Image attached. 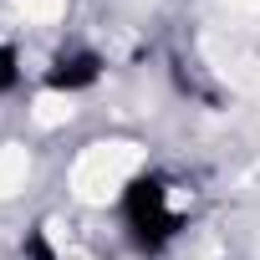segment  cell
Instances as JSON below:
<instances>
[{
    "mask_svg": "<svg viewBox=\"0 0 260 260\" xmlns=\"http://www.w3.org/2000/svg\"><path fill=\"white\" fill-rule=\"evenodd\" d=\"M26 250H31V260H56V255H51V245H46V235H41V230H31V240H26Z\"/></svg>",
    "mask_w": 260,
    "mask_h": 260,
    "instance_id": "obj_4",
    "label": "cell"
},
{
    "mask_svg": "<svg viewBox=\"0 0 260 260\" xmlns=\"http://www.w3.org/2000/svg\"><path fill=\"white\" fill-rule=\"evenodd\" d=\"M122 219H127V235H133V245H138L143 255H158V250L179 235V214L169 209V189H164V179H153V174H143V179L127 184V194H122Z\"/></svg>",
    "mask_w": 260,
    "mask_h": 260,
    "instance_id": "obj_1",
    "label": "cell"
},
{
    "mask_svg": "<svg viewBox=\"0 0 260 260\" xmlns=\"http://www.w3.org/2000/svg\"><path fill=\"white\" fill-rule=\"evenodd\" d=\"M97 77H102V56H97V51H67V56L51 61L46 87H51V92H82V87H92Z\"/></svg>",
    "mask_w": 260,
    "mask_h": 260,
    "instance_id": "obj_2",
    "label": "cell"
},
{
    "mask_svg": "<svg viewBox=\"0 0 260 260\" xmlns=\"http://www.w3.org/2000/svg\"><path fill=\"white\" fill-rule=\"evenodd\" d=\"M16 77H21V67H16V51H11L6 41H0V92H6V87H16Z\"/></svg>",
    "mask_w": 260,
    "mask_h": 260,
    "instance_id": "obj_3",
    "label": "cell"
}]
</instances>
